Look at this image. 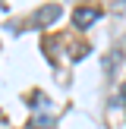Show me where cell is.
<instances>
[{"instance_id": "obj_1", "label": "cell", "mask_w": 126, "mask_h": 129, "mask_svg": "<svg viewBox=\"0 0 126 129\" xmlns=\"http://www.w3.org/2000/svg\"><path fill=\"white\" fill-rule=\"evenodd\" d=\"M101 19V10L98 6H79V10L73 13V22H76V28H88L91 22H98Z\"/></svg>"}, {"instance_id": "obj_2", "label": "cell", "mask_w": 126, "mask_h": 129, "mask_svg": "<svg viewBox=\"0 0 126 129\" xmlns=\"http://www.w3.org/2000/svg\"><path fill=\"white\" fill-rule=\"evenodd\" d=\"M60 16H63V6L50 3V6H41V10L35 13V22H38V25H50V22H57Z\"/></svg>"}]
</instances>
